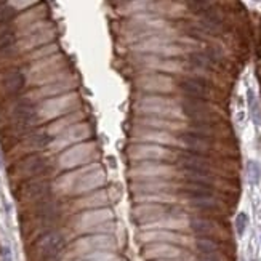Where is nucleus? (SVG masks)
Listing matches in <instances>:
<instances>
[{"mask_svg":"<svg viewBox=\"0 0 261 261\" xmlns=\"http://www.w3.org/2000/svg\"><path fill=\"white\" fill-rule=\"evenodd\" d=\"M105 183H106V175L101 170V167L95 162V164L79 167L74 172L61 176L56 186L60 188L63 194L85 196L88 192H93L98 188L105 186Z\"/></svg>","mask_w":261,"mask_h":261,"instance_id":"nucleus-1","label":"nucleus"},{"mask_svg":"<svg viewBox=\"0 0 261 261\" xmlns=\"http://www.w3.org/2000/svg\"><path fill=\"white\" fill-rule=\"evenodd\" d=\"M170 32L167 22L154 13H140L133 15L123 26V34L130 42L138 43L144 39Z\"/></svg>","mask_w":261,"mask_h":261,"instance_id":"nucleus-2","label":"nucleus"},{"mask_svg":"<svg viewBox=\"0 0 261 261\" xmlns=\"http://www.w3.org/2000/svg\"><path fill=\"white\" fill-rule=\"evenodd\" d=\"M136 112L141 114V117H161V119H172V120L183 119L181 106L173 98H165L157 95L141 98L136 103Z\"/></svg>","mask_w":261,"mask_h":261,"instance_id":"nucleus-3","label":"nucleus"},{"mask_svg":"<svg viewBox=\"0 0 261 261\" xmlns=\"http://www.w3.org/2000/svg\"><path fill=\"white\" fill-rule=\"evenodd\" d=\"M133 50L144 53V55H155V56H164V58H170V56H178L183 55L186 48L183 45L175 42L172 34L165 32L161 36H154L149 39H144L138 43L133 45Z\"/></svg>","mask_w":261,"mask_h":261,"instance_id":"nucleus-4","label":"nucleus"},{"mask_svg":"<svg viewBox=\"0 0 261 261\" xmlns=\"http://www.w3.org/2000/svg\"><path fill=\"white\" fill-rule=\"evenodd\" d=\"M116 248L117 242L111 234H85L72 244L71 255L79 259L96 252H114Z\"/></svg>","mask_w":261,"mask_h":261,"instance_id":"nucleus-5","label":"nucleus"},{"mask_svg":"<svg viewBox=\"0 0 261 261\" xmlns=\"http://www.w3.org/2000/svg\"><path fill=\"white\" fill-rule=\"evenodd\" d=\"M66 248V237L60 231L43 232L34 244V253L39 261L58 259L60 253Z\"/></svg>","mask_w":261,"mask_h":261,"instance_id":"nucleus-6","label":"nucleus"},{"mask_svg":"<svg viewBox=\"0 0 261 261\" xmlns=\"http://www.w3.org/2000/svg\"><path fill=\"white\" fill-rule=\"evenodd\" d=\"M98 149L95 143H77L71 149H67L60 157V165L63 168H77L81 165L95 164L98 161Z\"/></svg>","mask_w":261,"mask_h":261,"instance_id":"nucleus-7","label":"nucleus"},{"mask_svg":"<svg viewBox=\"0 0 261 261\" xmlns=\"http://www.w3.org/2000/svg\"><path fill=\"white\" fill-rule=\"evenodd\" d=\"M127 155L132 162H159V161H170L175 154L165 149L164 146L159 144H149V143H135L130 144L127 149Z\"/></svg>","mask_w":261,"mask_h":261,"instance_id":"nucleus-8","label":"nucleus"},{"mask_svg":"<svg viewBox=\"0 0 261 261\" xmlns=\"http://www.w3.org/2000/svg\"><path fill=\"white\" fill-rule=\"evenodd\" d=\"M175 208L176 205H173V203H138L132 213H133V220L144 229L147 226L165 218Z\"/></svg>","mask_w":261,"mask_h":261,"instance_id":"nucleus-9","label":"nucleus"},{"mask_svg":"<svg viewBox=\"0 0 261 261\" xmlns=\"http://www.w3.org/2000/svg\"><path fill=\"white\" fill-rule=\"evenodd\" d=\"M176 168L170 164L161 162H140L130 170V176L140 179H172L176 175Z\"/></svg>","mask_w":261,"mask_h":261,"instance_id":"nucleus-10","label":"nucleus"},{"mask_svg":"<svg viewBox=\"0 0 261 261\" xmlns=\"http://www.w3.org/2000/svg\"><path fill=\"white\" fill-rule=\"evenodd\" d=\"M112 218H114V215H112V210H109L108 207L82 210L81 213H79V217L74 220V226H75L77 232L90 234L96 228V226L103 224L106 221H111Z\"/></svg>","mask_w":261,"mask_h":261,"instance_id":"nucleus-11","label":"nucleus"},{"mask_svg":"<svg viewBox=\"0 0 261 261\" xmlns=\"http://www.w3.org/2000/svg\"><path fill=\"white\" fill-rule=\"evenodd\" d=\"M79 103H81V101H79V95L69 93V95L53 98L47 101V103H43L39 112L43 119H53L63 114H69V112L79 108Z\"/></svg>","mask_w":261,"mask_h":261,"instance_id":"nucleus-12","label":"nucleus"},{"mask_svg":"<svg viewBox=\"0 0 261 261\" xmlns=\"http://www.w3.org/2000/svg\"><path fill=\"white\" fill-rule=\"evenodd\" d=\"M185 252L183 247L168 244V242H152L144 244L143 247V256L149 261H168L175 259Z\"/></svg>","mask_w":261,"mask_h":261,"instance_id":"nucleus-13","label":"nucleus"},{"mask_svg":"<svg viewBox=\"0 0 261 261\" xmlns=\"http://www.w3.org/2000/svg\"><path fill=\"white\" fill-rule=\"evenodd\" d=\"M189 228L197 237H210V239H223L228 236L223 226L208 217H196L189 220Z\"/></svg>","mask_w":261,"mask_h":261,"instance_id":"nucleus-14","label":"nucleus"},{"mask_svg":"<svg viewBox=\"0 0 261 261\" xmlns=\"http://www.w3.org/2000/svg\"><path fill=\"white\" fill-rule=\"evenodd\" d=\"M136 85L147 93H172L175 90L173 81L164 74H144L136 81Z\"/></svg>","mask_w":261,"mask_h":261,"instance_id":"nucleus-15","label":"nucleus"},{"mask_svg":"<svg viewBox=\"0 0 261 261\" xmlns=\"http://www.w3.org/2000/svg\"><path fill=\"white\" fill-rule=\"evenodd\" d=\"M90 133H92V130H90V127L85 122H77V123H74V125H71L69 128H66L63 133H60L58 138L51 143V147L56 151L64 149V147H67V146L75 144L79 141L88 138Z\"/></svg>","mask_w":261,"mask_h":261,"instance_id":"nucleus-16","label":"nucleus"},{"mask_svg":"<svg viewBox=\"0 0 261 261\" xmlns=\"http://www.w3.org/2000/svg\"><path fill=\"white\" fill-rule=\"evenodd\" d=\"M140 242L143 244H152V242H168V244H175L179 247H186L189 245L188 237L183 234H178L175 231L170 229H143L138 236Z\"/></svg>","mask_w":261,"mask_h":261,"instance_id":"nucleus-17","label":"nucleus"},{"mask_svg":"<svg viewBox=\"0 0 261 261\" xmlns=\"http://www.w3.org/2000/svg\"><path fill=\"white\" fill-rule=\"evenodd\" d=\"M135 141H138V143H149V144H159V146H178V144H181V141L176 140L170 132L146 128V127H138V128H136V132H135Z\"/></svg>","mask_w":261,"mask_h":261,"instance_id":"nucleus-18","label":"nucleus"},{"mask_svg":"<svg viewBox=\"0 0 261 261\" xmlns=\"http://www.w3.org/2000/svg\"><path fill=\"white\" fill-rule=\"evenodd\" d=\"M176 189H179V185L170 179H140L132 183V191L136 194H157V192L173 194Z\"/></svg>","mask_w":261,"mask_h":261,"instance_id":"nucleus-19","label":"nucleus"},{"mask_svg":"<svg viewBox=\"0 0 261 261\" xmlns=\"http://www.w3.org/2000/svg\"><path fill=\"white\" fill-rule=\"evenodd\" d=\"M140 63L146 69L161 71V72H179L181 67H183V64L179 61L168 60V58H164V56H155V55L143 56V60H140Z\"/></svg>","mask_w":261,"mask_h":261,"instance_id":"nucleus-20","label":"nucleus"},{"mask_svg":"<svg viewBox=\"0 0 261 261\" xmlns=\"http://www.w3.org/2000/svg\"><path fill=\"white\" fill-rule=\"evenodd\" d=\"M138 127L162 130V132H179L186 128V123L181 120H172V119H161V117H140Z\"/></svg>","mask_w":261,"mask_h":261,"instance_id":"nucleus-21","label":"nucleus"},{"mask_svg":"<svg viewBox=\"0 0 261 261\" xmlns=\"http://www.w3.org/2000/svg\"><path fill=\"white\" fill-rule=\"evenodd\" d=\"M109 203L108 191L106 189H96L93 192H88L85 197H82L75 203V208L79 210H92V208H105Z\"/></svg>","mask_w":261,"mask_h":261,"instance_id":"nucleus-22","label":"nucleus"},{"mask_svg":"<svg viewBox=\"0 0 261 261\" xmlns=\"http://www.w3.org/2000/svg\"><path fill=\"white\" fill-rule=\"evenodd\" d=\"M136 203H175L176 196L168 192H157V194H136Z\"/></svg>","mask_w":261,"mask_h":261,"instance_id":"nucleus-23","label":"nucleus"},{"mask_svg":"<svg viewBox=\"0 0 261 261\" xmlns=\"http://www.w3.org/2000/svg\"><path fill=\"white\" fill-rule=\"evenodd\" d=\"M45 165H47V162H45V159L42 157H31L28 159V161L22 162V165L19 167L21 172L24 176H34V175H39L42 173L45 170Z\"/></svg>","mask_w":261,"mask_h":261,"instance_id":"nucleus-24","label":"nucleus"},{"mask_svg":"<svg viewBox=\"0 0 261 261\" xmlns=\"http://www.w3.org/2000/svg\"><path fill=\"white\" fill-rule=\"evenodd\" d=\"M81 119H82V112H72V114H69L67 117H64V119L58 120L56 123H53V125L47 132H48V135H53V136L55 135H60L66 128H69L71 125H74V123L81 122Z\"/></svg>","mask_w":261,"mask_h":261,"instance_id":"nucleus-25","label":"nucleus"},{"mask_svg":"<svg viewBox=\"0 0 261 261\" xmlns=\"http://www.w3.org/2000/svg\"><path fill=\"white\" fill-rule=\"evenodd\" d=\"M191 205L202 210V212H210V210H218L220 208V202L215 199V196H199V197H191L189 199Z\"/></svg>","mask_w":261,"mask_h":261,"instance_id":"nucleus-26","label":"nucleus"},{"mask_svg":"<svg viewBox=\"0 0 261 261\" xmlns=\"http://www.w3.org/2000/svg\"><path fill=\"white\" fill-rule=\"evenodd\" d=\"M194 245H196L197 253H215V252H221L220 241L210 239V237H197Z\"/></svg>","mask_w":261,"mask_h":261,"instance_id":"nucleus-27","label":"nucleus"},{"mask_svg":"<svg viewBox=\"0 0 261 261\" xmlns=\"http://www.w3.org/2000/svg\"><path fill=\"white\" fill-rule=\"evenodd\" d=\"M247 178L250 181V185H253V186H256L261 181V164L258 161H248Z\"/></svg>","mask_w":261,"mask_h":261,"instance_id":"nucleus-28","label":"nucleus"},{"mask_svg":"<svg viewBox=\"0 0 261 261\" xmlns=\"http://www.w3.org/2000/svg\"><path fill=\"white\" fill-rule=\"evenodd\" d=\"M72 87H74V84H71V82H58V84H51L50 87L43 88L42 92H40V95H42V96H53V95H60L61 92H66V90H69V88H72Z\"/></svg>","mask_w":261,"mask_h":261,"instance_id":"nucleus-29","label":"nucleus"},{"mask_svg":"<svg viewBox=\"0 0 261 261\" xmlns=\"http://www.w3.org/2000/svg\"><path fill=\"white\" fill-rule=\"evenodd\" d=\"M77 261H120V259L112 252H96L84 258H79Z\"/></svg>","mask_w":261,"mask_h":261,"instance_id":"nucleus-30","label":"nucleus"},{"mask_svg":"<svg viewBox=\"0 0 261 261\" xmlns=\"http://www.w3.org/2000/svg\"><path fill=\"white\" fill-rule=\"evenodd\" d=\"M185 144L188 147H192V149H196V151H203L207 147L205 140L199 138V136H196V135H188L186 138H185Z\"/></svg>","mask_w":261,"mask_h":261,"instance_id":"nucleus-31","label":"nucleus"},{"mask_svg":"<svg viewBox=\"0 0 261 261\" xmlns=\"http://www.w3.org/2000/svg\"><path fill=\"white\" fill-rule=\"evenodd\" d=\"M234 224H236V232H237V236L242 237L245 234V231H247V226H248V215L244 213V212H241L236 217V223Z\"/></svg>","mask_w":261,"mask_h":261,"instance_id":"nucleus-32","label":"nucleus"},{"mask_svg":"<svg viewBox=\"0 0 261 261\" xmlns=\"http://www.w3.org/2000/svg\"><path fill=\"white\" fill-rule=\"evenodd\" d=\"M168 261H197V258L194 255H191L189 252H183L179 256H176L175 259H168Z\"/></svg>","mask_w":261,"mask_h":261,"instance_id":"nucleus-33","label":"nucleus"},{"mask_svg":"<svg viewBox=\"0 0 261 261\" xmlns=\"http://www.w3.org/2000/svg\"><path fill=\"white\" fill-rule=\"evenodd\" d=\"M32 2H36V0H11L10 4L13 7H16V8H22V7H28Z\"/></svg>","mask_w":261,"mask_h":261,"instance_id":"nucleus-34","label":"nucleus"},{"mask_svg":"<svg viewBox=\"0 0 261 261\" xmlns=\"http://www.w3.org/2000/svg\"><path fill=\"white\" fill-rule=\"evenodd\" d=\"M0 168H2V157H0Z\"/></svg>","mask_w":261,"mask_h":261,"instance_id":"nucleus-35","label":"nucleus"},{"mask_svg":"<svg viewBox=\"0 0 261 261\" xmlns=\"http://www.w3.org/2000/svg\"><path fill=\"white\" fill-rule=\"evenodd\" d=\"M50 261H60V259H50Z\"/></svg>","mask_w":261,"mask_h":261,"instance_id":"nucleus-36","label":"nucleus"}]
</instances>
